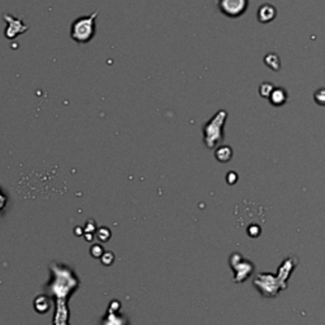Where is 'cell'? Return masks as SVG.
Instances as JSON below:
<instances>
[{"label":"cell","instance_id":"1","mask_svg":"<svg viewBox=\"0 0 325 325\" xmlns=\"http://www.w3.org/2000/svg\"><path fill=\"white\" fill-rule=\"evenodd\" d=\"M98 10L90 15L80 17L75 19L71 24L70 36L78 43H88L93 40L95 35V18L98 17Z\"/></svg>","mask_w":325,"mask_h":325},{"label":"cell","instance_id":"2","mask_svg":"<svg viewBox=\"0 0 325 325\" xmlns=\"http://www.w3.org/2000/svg\"><path fill=\"white\" fill-rule=\"evenodd\" d=\"M228 113L225 111L217 112L214 118L205 126V142L209 149H214L218 141L222 140V126Z\"/></svg>","mask_w":325,"mask_h":325},{"label":"cell","instance_id":"3","mask_svg":"<svg viewBox=\"0 0 325 325\" xmlns=\"http://www.w3.org/2000/svg\"><path fill=\"white\" fill-rule=\"evenodd\" d=\"M246 0H220V10L228 17H239L246 10Z\"/></svg>","mask_w":325,"mask_h":325},{"label":"cell","instance_id":"4","mask_svg":"<svg viewBox=\"0 0 325 325\" xmlns=\"http://www.w3.org/2000/svg\"><path fill=\"white\" fill-rule=\"evenodd\" d=\"M276 17V9L271 4H263L258 10V19L261 23L271 22Z\"/></svg>","mask_w":325,"mask_h":325},{"label":"cell","instance_id":"5","mask_svg":"<svg viewBox=\"0 0 325 325\" xmlns=\"http://www.w3.org/2000/svg\"><path fill=\"white\" fill-rule=\"evenodd\" d=\"M286 92L283 89H281V88H277V89H274L272 92L271 97H269V101H271V103L273 106H282L283 103H286Z\"/></svg>","mask_w":325,"mask_h":325},{"label":"cell","instance_id":"6","mask_svg":"<svg viewBox=\"0 0 325 325\" xmlns=\"http://www.w3.org/2000/svg\"><path fill=\"white\" fill-rule=\"evenodd\" d=\"M264 62L267 64V66L271 67L272 70H280V66H281V60L280 57L277 56L276 54H268L266 57H264Z\"/></svg>","mask_w":325,"mask_h":325},{"label":"cell","instance_id":"7","mask_svg":"<svg viewBox=\"0 0 325 325\" xmlns=\"http://www.w3.org/2000/svg\"><path fill=\"white\" fill-rule=\"evenodd\" d=\"M231 154H233V152H231L230 146H221L220 149L216 150V158L218 162H229L231 159Z\"/></svg>","mask_w":325,"mask_h":325},{"label":"cell","instance_id":"8","mask_svg":"<svg viewBox=\"0 0 325 325\" xmlns=\"http://www.w3.org/2000/svg\"><path fill=\"white\" fill-rule=\"evenodd\" d=\"M273 90H274V87H273L271 83H263V84L261 85V88H259V93H261V95L266 98L271 97Z\"/></svg>","mask_w":325,"mask_h":325},{"label":"cell","instance_id":"9","mask_svg":"<svg viewBox=\"0 0 325 325\" xmlns=\"http://www.w3.org/2000/svg\"><path fill=\"white\" fill-rule=\"evenodd\" d=\"M314 101L319 106H325V88H320L314 93Z\"/></svg>","mask_w":325,"mask_h":325}]
</instances>
